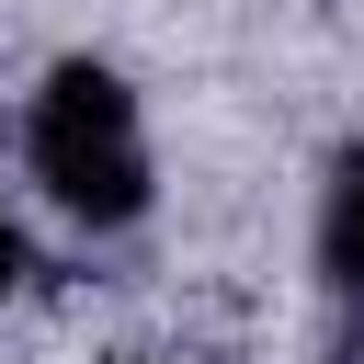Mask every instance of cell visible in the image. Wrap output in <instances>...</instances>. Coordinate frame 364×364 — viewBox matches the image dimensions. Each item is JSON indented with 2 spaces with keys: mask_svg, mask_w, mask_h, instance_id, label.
I'll return each mask as SVG.
<instances>
[{
  "mask_svg": "<svg viewBox=\"0 0 364 364\" xmlns=\"http://www.w3.org/2000/svg\"><path fill=\"white\" fill-rule=\"evenodd\" d=\"M34 182L80 216V228H125L148 205V136H136V91L114 68H57L34 91Z\"/></svg>",
  "mask_w": 364,
  "mask_h": 364,
  "instance_id": "6da1fadb",
  "label": "cell"
},
{
  "mask_svg": "<svg viewBox=\"0 0 364 364\" xmlns=\"http://www.w3.org/2000/svg\"><path fill=\"white\" fill-rule=\"evenodd\" d=\"M318 262H330V284H341V296H364V148H353V159H341V182H330Z\"/></svg>",
  "mask_w": 364,
  "mask_h": 364,
  "instance_id": "7a4b0ae2",
  "label": "cell"
},
{
  "mask_svg": "<svg viewBox=\"0 0 364 364\" xmlns=\"http://www.w3.org/2000/svg\"><path fill=\"white\" fill-rule=\"evenodd\" d=\"M11 273H23V228L0 216V284H11Z\"/></svg>",
  "mask_w": 364,
  "mask_h": 364,
  "instance_id": "3957f363",
  "label": "cell"
},
{
  "mask_svg": "<svg viewBox=\"0 0 364 364\" xmlns=\"http://www.w3.org/2000/svg\"><path fill=\"white\" fill-rule=\"evenodd\" d=\"M125 364H159V353H125Z\"/></svg>",
  "mask_w": 364,
  "mask_h": 364,
  "instance_id": "277c9868",
  "label": "cell"
}]
</instances>
